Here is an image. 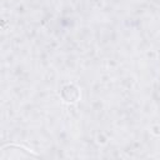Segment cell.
<instances>
[{"mask_svg":"<svg viewBox=\"0 0 160 160\" xmlns=\"http://www.w3.org/2000/svg\"><path fill=\"white\" fill-rule=\"evenodd\" d=\"M40 155L28 150L24 146L9 144L1 148L0 160H24V159H39Z\"/></svg>","mask_w":160,"mask_h":160,"instance_id":"obj_1","label":"cell"},{"mask_svg":"<svg viewBox=\"0 0 160 160\" xmlns=\"http://www.w3.org/2000/svg\"><path fill=\"white\" fill-rule=\"evenodd\" d=\"M60 95L64 101L66 102H76L80 98V90L74 84H66L61 88Z\"/></svg>","mask_w":160,"mask_h":160,"instance_id":"obj_2","label":"cell"}]
</instances>
